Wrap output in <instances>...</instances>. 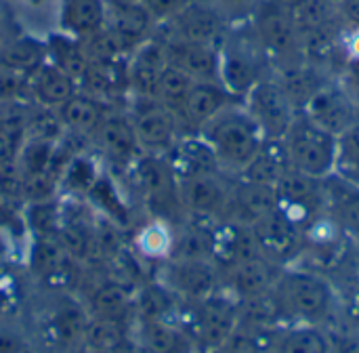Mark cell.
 <instances>
[{
  "instance_id": "obj_23",
  "label": "cell",
  "mask_w": 359,
  "mask_h": 353,
  "mask_svg": "<svg viewBox=\"0 0 359 353\" xmlns=\"http://www.w3.org/2000/svg\"><path fill=\"white\" fill-rule=\"evenodd\" d=\"M168 63L183 69L196 82H219V44L189 42L179 38H164Z\"/></svg>"
},
{
  "instance_id": "obj_29",
  "label": "cell",
  "mask_w": 359,
  "mask_h": 353,
  "mask_svg": "<svg viewBox=\"0 0 359 353\" xmlns=\"http://www.w3.org/2000/svg\"><path fill=\"white\" fill-rule=\"evenodd\" d=\"M107 23L105 0H61L59 29L67 36L84 40Z\"/></svg>"
},
{
  "instance_id": "obj_19",
  "label": "cell",
  "mask_w": 359,
  "mask_h": 353,
  "mask_svg": "<svg viewBox=\"0 0 359 353\" xmlns=\"http://www.w3.org/2000/svg\"><path fill=\"white\" fill-rule=\"evenodd\" d=\"M168 67V53L164 38L151 36L141 42L126 59L128 88L137 97H154L162 72Z\"/></svg>"
},
{
  "instance_id": "obj_42",
  "label": "cell",
  "mask_w": 359,
  "mask_h": 353,
  "mask_svg": "<svg viewBox=\"0 0 359 353\" xmlns=\"http://www.w3.org/2000/svg\"><path fill=\"white\" fill-rule=\"evenodd\" d=\"M86 198H88L90 202H95V206H97L99 211H103V215H105L109 221H114L116 225H118V223L124 225V223L128 221V208L124 206V202H122V198H120V194H118L114 181H111L107 175H103V173L99 175L97 183L93 185V189L88 192Z\"/></svg>"
},
{
  "instance_id": "obj_47",
  "label": "cell",
  "mask_w": 359,
  "mask_h": 353,
  "mask_svg": "<svg viewBox=\"0 0 359 353\" xmlns=\"http://www.w3.org/2000/svg\"><path fill=\"white\" fill-rule=\"evenodd\" d=\"M215 353H265L261 349V345L244 331H236V335Z\"/></svg>"
},
{
  "instance_id": "obj_45",
  "label": "cell",
  "mask_w": 359,
  "mask_h": 353,
  "mask_svg": "<svg viewBox=\"0 0 359 353\" xmlns=\"http://www.w3.org/2000/svg\"><path fill=\"white\" fill-rule=\"evenodd\" d=\"M25 95H27V78L0 65V101L25 99Z\"/></svg>"
},
{
  "instance_id": "obj_31",
  "label": "cell",
  "mask_w": 359,
  "mask_h": 353,
  "mask_svg": "<svg viewBox=\"0 0 359 353\" xmlns=\"http://www.w3.org/2000/svg\"><path fill=\"white\" fill-rule=\"evenodd\" d=\"M57 112H59V118L67 133L95 137V133L99 131V126L107 114V107L103 105L101 99L88 95L84 91H78Z\"/></svg>"
},
{
  "instance_id": "obj_5",
  "label": "cell",
  "mask_w": 359,
  "mask_h": 353,
  "mask_svg": "<svg viewBox=\"0 0 359 353\" xmlns=\"http://www.w3.org/2000/svg\"><path fill=\"white\" fill-rule=\"evenodd\" d=\"M267 53L255 36L252 27L238 36H227L219 44V82L231 97L242 101L246 93L265 78Z\"/></svg>"
},
{
  "instance_id": "obj_12",
  "label": "cell",
  "mask_w": 359,
  "mask_h": 353,
  "mask_svg": "<svg viewBox=\"0 0 359 353\" xmlns=\"http://www.w3.org/2000/svg\"><path fill=\"white\" fill-rule=\"evenodd\" d=\"M141 103L133 112V124L141 152L166 154L183 135L179 116L154 97H137Z\"/></svg>"
},
{
  "instance_id": "obj_33",
  "label": "cell",
  "mask_w": 359,
  "mask_h": 353,
  "mask_svg": "<svg viewBox=\"0 0 359 353\" xmlns=\"http://www.w3.org/2000/svg\"><path fill=\"white\" fill-rule=\"evenodd\" d=\"M135 291L124 282L105 280L88 297L86 309L95 318H111L126 322L128 314H135Z\"/></svg>"
},
{
  "instance_id": "obj_4",
  "label": "cell",
  "mask_w": 359,
  "mask_h": 353,
  "mask_svg": "<svg viewBox=\"0 0 359 353\" xmlns=\"http://www.w3.org/2000/svg\"><path fill=\"white\" fill-rule=\"evenodd\" d=\"M288 162L292 171H299L313 179H328L334 175L337 164V135L311 122L301 112L282 137Z\"/></svg>"
},
{
  "instance_id": "obj_10",
  "label": "cell",
  "mask_w": 359,
  "mask_h": 353,
  "mask_svg": "<svg viewBox=\"0 0 359 353\" xmlns=\"http://www.w3.org/2000/svg\"><path fill=\"white\" fill-rule=\"evenodd\" d=\"M133 179L149 206L166 221L172 213L183 211L179 200V181L164 154H139L133 162Z\"/></svg>"
},
{
  "instance_id": "obj_14",
  "label": "cell",
  "mask_w": 359,
  "mask_h": 353,
  "mask_svg": "<svg viewBox=\"0 0 359 353\" xmlns=\"http://www.w3.org/2000/svg\"><path fill=\"white\" fill-rule=\"evenodd\" d=\"M227 17L210 0H191L183 11H179L170 21L162 23L170 29L168 38L221 44L225 38Z\"/></svg>"
},
{
  "instance_id": "obj_2",
  "label": "cell",
  "mask_w": 359,
  "mask_h": 353,
  "mask_svg": "<svg viewBox=\"0 0 359 353\" xmlns=\"http://www.w3.org/2000/svg\"><path fill=\"white\" fill-rule=\"evenodd\" d=\"M185 305H189V309L177 322L185 328L198 353L221 349L240 326V301L225 288H219L202 301Z\"/></svg>"
},
{
  "instance_id": "obj_13",
  "label": "cell",
  "mask_w": 359,
  "mask_h": 353,
  "mask_svg": "<svg viewBox=\"0 0 359 353\" xmlns=\"http://www.w3.org/2000/svg\"><path fill=\"white\" fill-rule=\"evenodd\" d=\"M301 114L339 137L359 120V105L343 82L337 84L328 80L307 99Z\"/></svg>"
},
{
  "instance_id": "obj_3",
  "label": "cell",
  "mask_w": 359,
  "mask_h": 353,
  "mask_svg": "<svg viewBox=\"0 0 359 353\" xmlns=\"http://www.w3.org/2000/svg\"><path fill=\"white\" fill-rule=\"evenodd\" d=\"M88 318L86 303L69 291H46V299L36 318L38 341L50 352H74L82 347Z\"/></svg>"
},
{
  "instance_id": "obj_25",
  "label": "cell",
  "mask_w": 359,
  "mask_h": 353,
  "mask_svg": "<svg viewBox=\"0 0 359 353\" xmlns=\"http://www.w3.org/2000/svg\"><path fill=\"white\" fill-rule=\"evenodd\" d=\"M78 91V80L72 78L61 67H57L55 63H50L48 59L27 78V95L36 105L59 109Z\"/></svg>"
},
{
  "instance_id": "obj_22",
  "label": "cell",
  "mask_w": 359,
  "mask_h": 353,
  "mask_svg": "<svg viewBox=\"0 0 359 353\" xmlns=\"http://www.w3.org/2000/svg\"><path fill=\"white\" fill-rule=\"evenodd\" d=\"M164 156L177 181H183L196 175H206V173H223L212 147L206 143V139L200 133L181 135Z\"/></svg>"
},
{
  "instance_id": "obj_20",
  "label": "cell",
  "mask_w": 359,
  "mask_h": 353,
  "mask_svg": "<svg viewBox=\"0 0 359 353\" xmlns=\"http://www.w3.org/2000/svg\"><path fill=\"white\" fill-rule=\"evenodd\" d=\"M231 103H238V99L231 97L229 91L221 82H215V80L194 82L179 112L181 126H187L189 133H200L215 116H219Z\"/></svg>"
},
{
  "instance_id": "obj_18",
  "label": "cell",
  "mask_w": 359,
  "mask_h": 353,
  "mask_svg": "<svg viewBox=\"0 0 359 353\" xmlns=\"http://www.w3.org/2000/svg\"><path fill=\"white\" fill-rule=\"evenodd\" d=\"M280 206L278 189L273 185L250 183L244 179H231V194L225 219L242 225H255Z\"/></svg>"
},
{
  "instance_id": "obj_44",
  "label": "cell",
  "mask_w": 359,
  "mask_h": 353,
  "mask_svg": "<svg viewBox=\"0 0 359 353\" xmlns=\"http://www.w3.org/2000/svg\"><path fill=\"white\" fill-rule=\"evenodd\" d=\"M29 343L32 339L21 324L0 318V353H27Z\"/></svg>"
},
{
  "instance_id": "obj_46",
  "label": "cell",
  "mask_w": 359,
  "mask_h": 353,
  "mask_svg": "<svg viewBox=\"0 0 359 353\" xmlns=\"http://www.w3.org/2000/svg\"><path fill=\"white\" fill-rule=\"evenodd\" d=\"M191 0H141L145 11L151 15L156 25H162L170 21L179 11H183Z\"/></svg>"
},
{
  "instance_id": "obj_36",
  "label": "cell",
  "mask_w": 359,
  "mask_h": 353,
  "mask_svg": "<svg viewBox=\"0 0 359 353\" xmlns=\"http://www.w3.org/2000/svg\"><path fill=\"white\" fill-rule=\"evenodd\" d=\"M46 61V46L44 40L23 36L4 46H0V65L11 72H17L29 78L42 63Z\"/></svg>"
},
{
  "instance_id": "obj_27",
  "label": "cell",
  "mask_w": 359,
  "mask_h": 353,
  "mask_svg": "<svg viewBox=\"0 0 359 353\" xmlns=\"http://www.w3.org/2000/svg\"><path fill=\"white\" fill-rule=\"evenodd\" d=\"M135 320L141 353H198L194 341L177 320Z\"/></svg>"
},
{
  "instance_id": "obj_28",
  "label": "cell",
  "mask_w": 359,
  "mask_h": 353,
  "mask_svg": "<svg viewBox=\"0 0 359 353\" xmlns=\"http://www.w3.org/2000/svg\"><path fill=\"white\" fill-rule=\"evenodd\" d=\"M101 149L111 156L118 162H133L141 152L139 141H137V133H135V124L133 118L120 112H109L105 114L99 131L95 133Z\"/></svg>"
},
{
  "instance_id": "obj_8",
  "label": "cell",
  "mask_w": 359,
  "mask_h": 353,
  "mask_svg": "<svg viewBox=\"0 0 359 353\" xmlns=\"http://www.w3.org/2000/svg\"><path fill=\"white\" fill-rule=\"evenodd\" d=\"M244 109L257 122L265 139H282L294 122L299 109L276 76L261 78L242 99Z\"/></svg>"
},
{
  "instance_id": "obj_41",
  "label": "cell",
  "mask_w": 359,
  "mask_h": 353,
  "mask_svg": "<svg viewBox=\"0 0 359 353\" xmlns=\"http://www.w3.org/2000/svg\"><path fill=\"white\" fill-rule=\"evenodd\" d=\"M334 175L359 187V120L337 137Z\"/></svg>"
},
{
  "instance_id": "obj_49",
  "label": "cell",
  "mask_w": 359,
  "mask_h": 353,
  "mask_svg": "<svg viewBox=\"0 0 359 353\" xmlns=\"http://www.w3.org/2000/svg\"><path fill=\"white\" fill-rule=\"evenodd\" d=\"M339 13L343 15V19H347V23L359 25V0H341Z\"/></svg>"
},
{
  "instance_id": "obj_21",
  "label": "cell",
  "mask_w": 359,
  "mask_h": 353,
  "mask_svg": "<svg viewBox=\"0 0 359 353\" xmlns=\"http://www.w3.org/2000/svg\"><path fill=\"white\" fill-rule=\"evenodd\" d=\"M259 255V244L250 225L227 219L212 225V261L221 272H227Z\"/></svg>"
},
{
  "instance_id": "obj_52",
  "label": "cell",
  "mask_w": 359,
  "mask_h": 353,
  "mask_svg": "<svg viewBox=\"0 0 359 353\" xmlns=\"http://www.w3.org/2000/svg\"><path fill=\"white\" fill-rule=\"evenodd\" d=\"M23 4H27V6H32V8H38V6H42V4H46L48 0H21Z\"/></svg>"
},
{
  "instance_id": "obj_55",
  "label": "cell",
  "mask_w": 359,
  "mask_h": 353,
  "mask_svg": "<svg viewBox=\"0 0 359 353\" xmlns=\"http://www.w3.org/2000/svg\"><path fill=\"white\" fill-rule=\"evenodd\" d=\"M0 34H2V23H0ZM0 46H2V44H0Z\"/></svg>"
},
{
  "instance_id": "obj_30",
  "label": "cell",
  "mask_w": 359,
  "mask_h": 353,
  "mask_svg": "<svg viewBox=\"0 0 359 353\" xmlns=\"http://www.w3.org/2000/svg\"><path fill=\"white\" fill-rule=\"evenodd\" d=\"M326 215L347 234L359 238V187L330 175L324 179Z\"/></svg>"
},
{
  "instance_id": "obj_50",
  "label": "cell",
  "mask_w": 359,
  "mask_h": 353,
  "mask_svg": "<svg viewBox=\"0 0 359 353\" xmlns=\"http://www.w3.org/2000/svg\"><path fill=\"white\" fill-rule=\"evenodd\" d=\"M337 353H359V337H347V339H343Z\"/></svg>"
},
{
  "instance_id": "obj_48",
  "label": "cell",
  "mask_w": 359,
  "mask_h": 353,
  "mask_svg": "<svg viewBox=\"0 0 359 353\" xmlns=\"http://www.w3.org/2000/svg\"><path fill=\"white\" fill-rule=\"evenodd\" d=\"M225 17L227 15H246V13H255L257 4L261 0H210Z\"/></svg>"
},
{
  "instance_id": "obj_17",
  "label": "cell",
  "mask_w": 359,
  "mask_h": 353,
  "mask_svg": "<svg viewBox=\"0 0 359 353\" xmlns=\"http://www.w3.org/2000/svg\"><path fill=\"white\" fill-rule=\"evenodd\" d=\"M282 276V265L259 255L223 272V288L240 303L269 295Z\"/></svg>"
},
{
  "instance_id": "obj_7",
  "label": "cell",
  "mask_w": 359,
  "mask_h": 353,
  "mask_svg": "<svg viewBox=\"0 0 359 353\" xmlns=\"http://www.w3.org/2000/svg\"><path fill=\"white\" fill-rule=\"evenodd\" d=\"M252 32L265 48L267 57L273 59L280 67L305 61L301 38L290 19L286 0H263L252 13Z\"/></svg>"
},
{
  "instance_id": "obj_16",
  "label": "cell",
  "mask_w": 359,
  "mask_h": 353,
  "mask_svg": "<svg viewBox=\"0 0 359 353\" xmlns=\"http://www.w3.org/2000/svg\"><path fill=\"white\" fill-rule=\"evenodd\" d=\"M252 232L259 244V253L280 265L299 253L305 238V229L280 206L271 215L255 223Z\"/></svg>"
},
{
  "instance_id": "obj_35",
  "label": "cell",
  "mask_w": 359,
  "mask_h": 353,
  "mask_svg": "<svg viewBox=\"0 0 359 353\" xmlns=\"http://www.w3.org/2000/svg\"><path fill=\"white\" fill-rule=\"evenodd\" d=\"M44 46H46V59L50 63H55L57 67L67 72L72 78H76L78 84L84 80L90 67V59L82 46V40L67 36L65 32L59 29L55 34H48V38L44 40Z\"/></svg>"
},
{
  "instance_id": "obj_40",
  "label": "cell",
  "mask_w": 359,
  "mask_h": 353,
  "mask_svg": "<svg viewBox=\"0 0 359 353\" xmlns=\"http://www.w3.org/2000/svg\"><path fill=\"white\" fill-rule=\"evenodd\" d=\"M194 78H189L183 69L175 67L168 63V67L162 72L160 80H158V86H156V95L154 99H158L162 105H166L168 109H172L177 116L194 86Z\"/></svg>"
},
{
  "instance_id": "obj_9",
  "label": "cell",
  "mask_w": 359,
  "mask_h": 353,
  "mask_svg": "<svg viewBox=\"0 0 359 353\" xmlns=\"http://www.w3.org/2000/svg\"><path fill=\"white\" fill-rule=\"evenodd\" d=\"M158 280L183 303H196L223 288V272L210 259H166Z\"/></svg>"
},
{
  "instance_id": "obj_6",
  "label": "cell",
  "mask_w": 359,
  "mask_h": 353,
  "mask_svg": "<svg viewBox=\"0 0 359 353\" xmlns=\"http://www.w3.org/2000/svg\"><path fill=\"white\" fill-rule=\"evenodd\" d=\"M273 299L284 318L299 320V324H318L332 307V288L318 274L282 272Z\"/></svg>"
},
{
  "instance_id": "obj_38",
  "label": "cell",
  "mask_w": 359,
  "mask_h": 353,
  "mask_svg": "<svg viewBox=\"0 0 359 353\" xmlns=\"http://www.w3.org/2000/svg\"><path fill=\"white\" fill-rule=\"evenodd\" d=\"M130 343L128 322L111 318H88L82 349L86 353H105Z\"/></svg>"
},
{
  "instance_id": "obj_1",
  "label": "cell",
  "mask_w": 359,
  "mask_h": 353,
  "mask_svg": "<svg viewBox=\"0 0 359 353\" xmlns=\"http://www.w3.org/2000/svg\"><path fill=\"white\" fill-rule=\"evenodd\" d=\"M200 135L212 147L221 171L231 177H238L265 143V135L242 103H231L215 116Z\"/></svg>"
},
{
  "instance_id": "obj_32",
  "label": "cell",
  "mask_w": 359,
  "mask_h": 353,
  "mask_svg": "<svg viewBox=\"0 0 359 353\" xmlns=\"http://www.w3.org/2000/svg\"><path fill=\"white\" fill-rule=\"evenodd\" d=\"M107 25L122 38L128 53H133L141 42L151 38L154 29L158 27L141 2L118 6V8H107Z\"/></svg>"
},
{
  "instance_id": "obj_34",
  "label": "cell",
  "mask_w": 359,
  "mask_h": 353,
  "mask_svg": "<svg viewBox=\"0 0 359 353\" xmlns=\"http://www.w3.org/2000/svg\"><path fill=\"white\" fill-rule=\"evenodd\" d=\"M288 171H290V162H288L282 139H278V141L265 139L259 154L248 162V166L238 175V179L276 187Z\"/></svg>"
},
{
  "instance_id": "obj_24",
  "label": "cell",
  "mask_w": 359,
  "mask_h": 353,
  "mask_svg": "<svg viewBox=\"0 0 359 353\" xmlns=\"http://www.w3.org/2000/svg\"><path fill=\"white\" fill-rule=\"evenodd\" d=\"M32 101L8 99L0 101V166L19 164L21 147L29 135Z\"/></svg>"
},
{
  "instance_id": "obj_54",
  "label": "cell",
  "mask_w": 359,
  "mask_h": 353,
  "mask_svg": "<svg viewBox=\"0 0 359 353\" xmlns=\"http://www.w3.org/2000/svg\"><path fill=\"white\" fill-rule=\"evenodd\" d=\"M330 2H332V4H337V6H339V2H341V0H330Z\"/></svg>"
},
{
  "instance_id": "obj_51",
  "label": "cell",
  "mask_w": 359,
  "mask_h": 353,
  "mask_svg": "<svg viewBox=\"0 0 359 353\" xmlns=\"http://www.w3.org/2000/svg\"><path fill=\"white\" fill-rule=\"evenodd\" d=\"M141 0H105L107 8H118V6H128V4H137Z\"/></svg>"
},
{
  "instance_id": "obj_53",
  "label": "cell",
  "mask_w": 359,
  "mask_h": 353,
  "mask_svg": "<svg viewBox=\"0 0 359 353\" xmlns=\"http://www.w3.org/2000/svg\"><path fill=\"white\" fill-rule=\"evenodd\" d=\"M4 219H6V211H4V202L0 200V225L4 223Z\"/></svg>"
},
{
  "instance_id": "obj_11",
  "label": "cell",
  "mask_w": 359,
  "mask_h": 353,
  "mask_svg": "<svg viewBox=\"0 0 359 353\" xmlns=\"http://www.w3.org/2000/svg\"><path fill=\"white\" fill-rule=\"evenodd\" d=\"M231 179L225 173H206L179 181V200L187 219L217 223L225 219Z\"/></svg>"
},
{
  "instance_id": "obj_15",
  "label": "cell",
  "mask_w": 359,
  "mask_h": 353,
  "mask_svg": "<svg viewBox=\"0 0 359 353\" xmlns=\"http://www.w3.org/2000/svg\"><path fill=\"white\" fill-rule=\"evenodd\" d=\"M76 259L61 246L57 236H34L29 269L46 291H69L76 276Z\"/></svg>"
},
{
  "instance_id": "obj_26",
  "label": "cell",
  "mask_w": 359,
  "mask_h": 353,
  "mask_svg": "<svg viewBox=\"0 0 359 353\" xmlns=\"http://www.w3.org/2000/svg\"><path fill=\"white\" fill-rule=\"evenodd\" d=\"M246 333V331H244ZM261 337V349L265 353H330V341L318 324H294L273 335L248 333Z\"/></svg>"
},
{
  "instance_id": "obj_43",
  "label": "cell",
  "mask_w": 359,
  "mask_h": 353,
  "mask_svg": "<svg viewBox=\"0 0 359 353\" xmlns=\"http://www.w3.org/2000/svg\"><path fill=\"white\" fill-rule=\"evenodd\" d=\"M172 238H175V232L162 219H158L151 225L141 229V234L137 236V248L147 259L166 261L172 251Z\"/></svg>"
},
{
  "instance_id": "obj_39",
  "label": "cell",
  "mask_w": 359,
  "mask_h": 353,
  "mask_svg": "<svg viewBox=\"0 0 359 353\" xmlns=\"http://www.w3.org/2000/svg\"><path fill=\"white\" fill-rule=\"evenodd\" d=\"M99 175H101V171H99L97 162L90 156L72 154V158L67 160V164L63 168L59 187L69 192L72 196L86 198L88 192L93 189V185L97 183Z\"/></svg>"
},
{
  "instance_id": "obj_37",
  "label": "cell",
  "mask_w": 359,
  "mask_h": 353,
  "mask_svg": "<svg viewBox=\"0 0 359 353\" xmlns=\"http://www.w3.org/2000/svg\"><path fill=\"white\" fill-rule=\"evenodd\" d=\"M177 297L160 282H149L135 291V318L139 320H179Z\"/></svg>"
}]
</instances>
